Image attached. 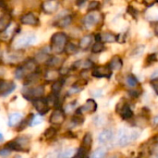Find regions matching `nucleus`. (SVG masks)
<instances>
[{
  "instance_id": "obj_31",
  "label": "nucleus",
  "mask_w": 158,
  "mask_h": 158,
  "mask_svg": "<svg viewBox=\"0 0 158 158\" xmlns=\"http://www.w3.org/2000/svg\"><path fill=\"white\" fill-rule=\"evenodd\" d=\"M6 147L8 148V149L11 150V151H16V152H21V151H23L22 148L19 146V144L16 141L9 142L8 143L6 144Z\"/></svg>"
},
{
  "instance_id": "obj_23",
  "label": "nucleus",
  "mask_w": 158,
  "mask_h": 158,
  "mask_svg": "<svg viewBox=\"0 0 158 158\" xmlns=\"http://www.w3.org/2000/svg\"><path fill=\"white\" fill-rule=\"evenodd\" d=\"M71 21H72V17L71 16H65V17H62L61 19H59L56 21V26H58L60 28H66L69 25H70Z\"/></svg>"
},
{
  "instance_id": "obj_5",
  "label": "nucleus",
  "mask_w": 158,
  "mask_h": 158,
  "mask_svg": "<svg viewBox=\"0 0 158 158\" xmlns=\"http://www.w3.org/2000/svg\"><path fill=\"white\" fill-rule=\"evenodd\" d=\"M23 96L27 100H33L35 98L43 97L44 94V87L43 85L36 86L34 88H29L27 90H23Z\"/></svg>"
},
{
  "instance_id": "obj_47",
  "label": "nucleus",
  "mask_w": 158,
  "mask_h": 158,
  "mask_svg": "<svg viewBox=\"0 0 158 158\" xmlns=\"http://www.w3.org/2000/svg\"><path fill=\"white\" fill-rule=\"evenodd\" d=\"M87 0H76V4H77V6H81L82 5H84V3L86 2Z\"/></svg>"
},
{
  "instance_id": "obj_43",
  "label": "nucleus",
  "mask_w": 158,
  "mask_h": 158,
  "mask_svg": "<svg viewBox=\"0 0 158 158\" xmlns=\"http://www.w3.org/2000/svg\"><path fill=\"white\" fill-rule=\"evenodd\" d=\"M75 104H76V102H74V103H70V104H69L67 106H66V108H65V112L66 113H69V112H71L74 108H75Z\"/></svg>"
},
{
  "instance_id": "obj_18",
  "label": "nucleus",
  "mask_w": 158,
  "mask_h": 158,
  "mask_svg": "<svg viewBox=\"0 0 158 158\" xmlns=\"http://www.w3.org/2000/svg\"><path fill=\"white\" fill-rule=\"evenodd\" d=\"M22 119V114L19 112H14L9 115L8 117V126L14 127L17 124H19Z\"/></svg>"
},
{
  "instance_id": "obj_51",
  "label": "nucleus",
  "mask_w": 158,
  "mask_h": 158,
  "mask_svg": "<svg viewBox=\"0 0 158 158\" xmlns=\"http://www.w3.org/2000/svg\"><path fill=\"white\" fill-rule=\"evenodd\" d=\"M3 139H4V138H3V135L0 133V142H2V141H3Z\"/></svg>"
},
{
  "instance_id": "obj_41",
  "label": "nucleus",
  "mask_w": 158,
  "mask_h": 158,
  "mask_svg": "<svg viewBox=\"0 0 158 158\" xmlns=\"http://www.w3.org/2000/svg\"><path fill=\"white\" fill-rule=\"evenodd\" d=\"M98 6H99L98 2H96V1H94V2H92V3L89 5V6H88V10H89V11L97 10V8H98Z\"/></svg>"
},
{
  "instance_id": "obj_25",
  "label": "nucleus",
  "mask_w": 158,
  "mask_h": 158,
  "mask_svg": "<svg viewBox=\"0 0 158 158\" xmlns=\"http://www.w3.org/2000/svg\"><path fill=\"white\" fill-rule=\"evenodd\" d=\"M58 76H59V71L55 69H49V70L46 71L44 78L46 79V81H51L56 80L58 78Z\"/></svg>"
},
{
  "instance_id": "obj_11",
  "label": "nucleus",
  "mask_w": 158,
  "mask_h": 158,
  "mask_svg": "<svg viewBox=\"0 0 158 158\" xmlns=\"http://www.w3.org/2000/svg\"><path fill=\"white\" fill-rule=\"evenodd\" d=\"M16 88V84L12 81H6L0 80V95L6 96L11 94Z\"/></svg>"
},
{
  "instance_id": "obj_6",
  "label": "nucleus",
  "mask_w": 158,
  "mask_h": 158,
  "mask_svg": "<svg viewBox=\"0 0 158 158\" xmlns=\"http://www.w3.org/2000/svg\"><path fill=\"white\" fill-rule=\"evenodd\" d=\"M32 104H33L34 108L37 110V112L39 113L40 116L45 115L49 111V109H50L49 104H48L47 100L43 98V97H39V98L33 99L32 100Z\"/></svg>"
},
{
  "instance_id": "obj_42",
  "label": "nucleus",
  "mask_w": 158,
  "mask_h": 158,
  "mask_svg": "<svg viewBox=\"0 0 158 158\" xmlns=\"http://www.w3.org/2000/svg\"><path fill=\"white\" fill-rule=\"evenodd\" d=\"M151 85L156 91V93L158 94V79H154L151 81Z\"/></svg>"
},
{
  "instance_id": "obj_20",
  "label": "nucleus",
  "mask_w": 158,
  "mask_h": 158,
  "mask_svg": "<svg viewBox=\"0 0 158 158\" xmlns=\"http://www.w3.org/2000/svg\"><path fill=\"white\" fill-rule=\"evenodd\" d=\"M11 16L8 14H5L0 18V32L6 31L11 24Z\"/></svg>"
},
{
  "instance_id": "obj_30",
  "label": "nucleus",
  "mask_w": 158,
  "mask_h": 158,
  "mask_svg": "<svg viewBox=\"0 0 158 158\" xmlns=\"http://www.w3.org/2000/svg\"><path fill=\"white\" fill-rule=\"evenodd\" d=\"M105 50V45L102 42H96L92 46V52L94 54H99Z\"/></svg>"
},
{
  "instance_id": "obj_34",
  "label": "nucleus",
  "mask_w": 158,
  "mask_h": 158,
  "mask_svg": "<svg viewBox=\"0 0 158 158\" xmlns=\"http://www.w3.org/2000/svg\"><path fill=\"white\" fill-rule=\"evenodd\" d=\"M26 74H27V73H26V71L24 70V69L22 68V66L19 67V68L16 69V71H15V77H16V79H18V80L23 79V78L25 77Z\"/></svg>"
},
{
  "instance_id": "obj_50",
  "label": "nucleus",
  "mask_w": 158,
  "mask_h": 158,
  "mask_svg": "<svg viewBox=\"0 0 158 158\" xmlns=\"http://www.w3.org/2000/svg\"><path fill=\"white\" fill-rule=\"evenodd\" d=\"M155 33H156V34L158 36V24L156 26V27H155Z\"/></svg>"
},
{
  "instance_id": "obj_37",
  "label": "nucleus",
  "mask_w": 158,
  "mask_h": 158,
  "mask_svg": "<svg viewBox=\"0 0 158 158\" xmlns=\"http://www.w3.org/2000/svg\"><path fill=\"white\" fill-rule=\"evenodd\" d=\"M89 151L86 150L83 146H81L79 148V150L77 151V154L75 155V156H77V157H84V156H87V153Z\"/></svg>"
},
{
  "instance_id": "obj_28",
  "label": "nucleus",
  "mask_w": 158,
  "mask_h": 158,
  "mask_svg": "<svg viewBox=\"0 0 158 158\" xmlns=\"http://www.w3.org/2000/svg\"><path fill=\"white\" fill-rule=\"evenodd\" d=\"M64 52L69 56L74 55L78 52V47L72 43H67V44L65 45V48H64Z\"/></svg>"
},
{
  "instance_id": "obj_21",
  "label": "nucleus",
  "mask_w": 158,
  "mask_h": 158,
  "mask_svg": "<svg viewBox=\"0 0 158 158\" xmlns=\"http://www.w3.org/2000/svg\"><path fill=\"white\" fill-rule=\"evenodd\" d=\"M92 42H93V36L92 35H85L81 39L80 44H79V47L81 49H87L92 44Z\"/></svg>"
},
{
  "instance_id": "obj_22",
  "label": "nucleus",
  "mask_w": 158,
  "mask_h": 158,
  "mask_svg": "<svg viewBox=\"0 0 158 158\" xmlns=\"http://www.w3.org/2000/svg\"><path fill=\"white\" fill-rule=\"evenodd\" d=\"M14 141H16L19 144V146L22 148V150L23 151H27V147L29 146V144H30V139L27 137V136H20V137H18V138H16Z\"/></svg>"
},
{
  "instance_id": "obj_44",
  "label": "nucleus",
  "mask_w": 158,
  "mask_h": 158,
  "mask_svg": "<svg viewBox=\"0 0 158 158\" xmlns=\"http://www.w3.org/2000/svg\"><path fill=\"white\" fill-rule=\"evenodd\" d=\"M156 54H152V55H149L148 56V57H147V59H146V61L147 62H154V61H156Z\"/></svg>"
},
{
  "instance_id": "obj_3",
  "label": "nucleus",
  "mask_w": 158,
  "mask_h": 158,
  "mask_svg": "<svg viewBox=\"0 0 158 158\" xmlns=\"http://www.w3.org/2000/svg\"><path fill=\"white\" fill-rule=\"evenodd\" d=\"M102 19H103V16L99 11L93 10V11H89V13L83 18L82 22L85 27L92 28V27L97 25L98 23H100Z\"/></svg>"
},
{
  "instance_id": "obj_53",
  "label": "nucleus",
  "mask_w": 158,
  "mask_h": 158,
  "mask_svg": "<svg viewBox=\"0 0 158 158\" xmlns=\"http://www.w3.org/2000/svg\"><path fill=\"white\" fill-rule=\"evenodd\" d=\"M156 2H158V0H156Z\"/></svg>"
},
{
  "instance_id": "obj_14",
  "label": "nucleus",
  "mask_w": 158,
  "mask_h": 158,
  "mask_svg": "<svg viewBox=\"0 0 158 158\" xmlns=\"http://www.w3.org/2000/svg\"><path fill=\"white\" fill-rule=\"evenodd\" d=\"M114 137V133L111 130H104L102 131L97 137V140L100 143L105 144V143H108L112 141Z\"/></svg>"
},
{
  "instance_id": "obj_27",
  "label": "nucleus",
  "mask_w": 158,
  "mask_h": 158,
  "mask_svg": "<svg viewBox=\"0 0 158 158\" xmlns=\"http://www.w3.org/2000/svg\"><path fill=\"white\" fill-rule=\"evenodd\" d=\"M39 79H40V74H39V73H36V71L31 72V73H30V74L26 77V80H25L24 84H25V85L31 84V83L37 81Z\"/></svg>"
},
{
  "instance_id": "obj_7",
  "label": "nucleus",
  "mask_w": 158,
  "mask_h": 158,
  "mask_svg": "<svg viewBox=\"0 0 158 158\" xmlns=\"http://www.w3.org/2000/svg\"><path fill=\"white\" fill-rule=\"evenodd\" d=\"M92 75L94 78H110L112 75V69L109 66L95 67L92 72Z\"/></svg>"
},
{
  "instance_id": "obj_8",
  "label": "nucleus",
  "mask_w": 158,
  "mask_h": 158,
  "mask_svg": "<svg viewBox=\"0 0 158 158\" xmlns=\"http://www.w3.org/2000/svg\"><path fill=\"white\" fill-rule=\"evenodd\" d=\"M96 109H97L96 102L94 99H88L82 106L78 108L76 113L79 115L84 114V113H94L96 111Z\"/></svg>"
},
{
  "instance_id": "obj_26",
  "label": "nucleus",
  "mask_w": 158,
  "mask_h": 158,
  "mask_svg": "<svg viewBox=\"0 0 158 158\" xmlns=\"http://www.w3.org/2000/svg\"><path fill=\"white\" fill-rule=\"evenodd\" d=\"M93 144V137L91 133H86L82 139V146L86 149V150H90Z\"/></svg>"
},
{
  "instance_id": "obj_10",
  "label": "nucleus",
  "mask_w": 158,
  "mask_h": 158,
  "mask_svg": "<svg viewBox=\"0 0 158 158\" xmlns=\"http://www.w3.org/2000/svg\"><path fill=\"white\" fill-rule=\"evenodd\" d=\"M59 6V3L57 0H46L42 4V9L46 14L55 13Z\"/></svg>"
},
{
  "instance_id": "obj_2",
  "label": "nucleus",
  "mask_w": 158,
  "mask_h": 158,
  "mask_svg": "<svg viewBox=\"0 0 158 158\" xmlns=\"http://www.w3.org/2000/svg\"><path fill=\"white\" fill-rule=\"evenodd\" d=\"M139 132L136 131H129L126 129H122L118 131V144L121 147L128 145L130 143L135 141L139 137Z\"/></svg>"
},
{
  "instance_id": "obj_49",
  "label": "nucleus",
  "mask_w": 158,
  "mask_h": 158,
  "mask_svg": "<svg viewBox=\"0 0 158 158\" xmlns=\"http://www.w3.org/2000/svg\"><path fill=\"white\" fill-rule=\"evenodd\" d=\"M151 79H152V80H154V79H158V70L155 71V72L152 74V76H151Z\"/></svg>"
},
{
  "instance_id": "obj_32",
  "label": "nucleus",
  "mask_w": 158,
  "mask_h": 158,
  "mask_svg": "<svg viewBox=\"0 0 158 158\" xmlns=\"http://www.w3.org/2000/svg\"><path fill=\"white\" fill-rule=\"evenodd\" d=\"M126 82H127L128 86H130V87H136L139 83L138 80L133 75H129L126 79Z\"/></svg>"
},
{
  "instance_id": "obj_45",
  "label": "nucleus",
  "mask_w": 158,
  "mask_h": 158,
  "mask_svg": "<svg viewBox=\"0 0 158 158\" xmlns=\"http://www.w3.org/2000/svg\"><path fill=\"white\" fill-rule=\"evenodd\" d=\"M152 151H153V155H154L155 156H158V143L156 145L153 146Z\"/></svg>"
},
{
  "instance_id": "obj_29",
  "label": "nucleus",
  "mask_w": 158,
  "mask_h": 158,
  "mask_svg": "<svg viewBox=\"0 0 158 158\" xmlns=\"http://www.w3.org/2000/svg\"><path fill=\"white\" fill-rule=\"evenodd\" d=\"M63 84H64V81L63 80H56L54 81V83L52 84V93L54 94H58L63 87Z\"/></svg>"
},
{
  "instance_id": "obj_54",
  "label": "nucleus",
  "mask_w": 158,
  "mask_h": 158,
  "mask_svg": "<svg viewBox=\"0 0 158 158\" xmlns=\"http://www.w3.org/2000/svg\"><path fill=\"white\" fill-rule=\"evenodd\" d=\"M0 56H1V55H0Z\"/></svg>"
},
{
  "instance_id": "obj_4",
  "label": "nucleus",
  "mask_w": 158,
  "mask_h": 158,
  "mask_svg": "<svg viewBox=\"0 0 158 158\" xmlns=\"http://www.w3.org/2000/svg\"><path fill=\"white\" fill-rule=\"evenodd\" d=\"M35 41H36V36L34 34L32 33L23 34L19 39L16 40V42L14 43V46L18 49L26 48L30 46L31 44H32Z\"/></svg>"
},
{
  "instance_id": "obj_15",
  "label": "nucleus",
  "mask_w": 158,
  "mask_h": 158,
  "mask_svg": "<svg viewBox=\"0 0 158 158\" xmlns=\"http://www.w3.org/2000/svg\"><path fill=\"white\" fill-rule=\"evenodd\" d=\"M108 66L112 70H120L123 67V61L118 56H115L110 60Z\"/></svg>"
},
{
  "instance_id": "obj_36",
  "label": "nucleus",
  "mask_w": 158,
  "mask_h": 158,
  "mask_svg": "<svg viewBox=\"0 0 158 158\" xmlns=\"http://www.w3.org/2000/svg\"><path fill=\"white\" fill-rule=\"evenodd\" d=\"M74 152L75 150L73 148H68L66 150H64L63 152H61L60 155H58L59 157H70L74 156Z\"/></svg>"
},
{
  "instance_id": "obj_1",
  "label": "nucleus",
  "mask_w": 158,
  "mask_h": 158,
  "mask_svg": "<svg viewBox=\"0 0 158 158\" xmlns=\"http://www.w3.org/2000/svg\"><path fill=\"white\" fill-rule=\"evenodd\" d=\"M68 43V36L64 32H56L50 39L51 49L55 53H61L64 51L65 45Z\"/></svg>"
},
{
  "instance_id": "obj_16",
  "label": "nucleus",
  "mask_w": 158,
  "mask_h": 158,
  "mask_svg": "<svg viewBox=\"0 0 158 158\" xmlns=\"http://www.w3.org/2000/svg\"><path fill=\"white\" fill-rule=\"evenodd\" d=\"M22 68L24 69V70L26 71V73H31V72H34L36 71V69H37V62L35 59H28L27 61L24 62V64L22 65Z\"/></svg>"
},
{
  "instance_id": "obj_48",
  "label": "nucleus",
  "mask_w": 158,
  "mask_h": 158,
  "mask_svg": "<svg viewBox=\"0 0 158 158\" xmlns=\"http://www.w3.org/2000/svg\"><path fill=\"white\" fill-rule=\"evenodd\" d=\"M153 124H154L155 127H158V116L154 118V119H153Z\"/></svg>"
},
{
  "instance_id": "obj_38",
  "label": "nucleus",
  "mask_w": 158,
  "mask_h": 158,
  "mask_svg": "<svg viewBox=\"0 0 158 158\" xmlns=\"http://www.w3.org/2000/svg\"><path fill=\"white\" fill-rule=\"evenodd\" d=\"M83 118H81L79 114H77V116L76 117H74L73 118H72V122L74 123V124H76V125H81V124H82L83 123Z\"/></svg>"
},
{
  "instance_id": "obj_40",
  "label": "nucleus",
  "mask_w": 158,
  "mask_h": 158,
  "mask_svg": "<svg viewBox=\"0 0 158 158\" xmlns=\"http://www.w3.org/2000/svg\"><path fill=\"white\" fill-rule=\"evenodd\" d=\"M11 155V150L5 147L3 149H0V156H8Z\"/></svg>"
},
{
  "instance_id": "obj_46",
  "label": "nucleus",
  "mask_w": 158,
  "mask_h": 158,
  "mask_svg": "<svg viewBox=\"0 0 158 158\" xmlns=\"http://www.w3.org/2000/svg\"><path fill=\"white\" fill-rule=\"evenodd\" d=\"M138 91H131L130 92V94L131 95V96H133V97H138L139 96V94H140V93H137Z\"/></svg>"
},
{
  "instance_id": "obj_52",
  "label": "nucleus",
  "mask_w": 158,
  "mask_h": 158,
  "mask_svg": "<svg viewBox=\"0 0 158 158\" xmlns=\"http://www.w3.org/2000/svg\"><path fill=\"white\" fill-rule=\"evenodd\" d=\"M0 8H1V2H0Z\"/></svg>"
},
{
  "instance_id": "obj_24",
  "label": "nucleus",
  "mask_w": 158,
  "mask_h": 158,
  "mask_svg": "<svg viewBox=\"0 0 158 158\" xmlns=\"http://www.w3.org/2000/svg\"><path fill=\"white\" fill-rule=\"evenodd\" d=\"M49 57L50 56H48V52L46 51V49H43L36 54L35 60H36V62L42 63V62H46Z\"/></svg>"
},
{
  "instance_id": "obj_13",
  "label": "nucleus",
  "mask_w": 158,
  "mask_h": 158,
  "mask_svg": "<svg viewBox=\"0 0 158 158\" xmlns=\"http://www.w3.org/2000/svg\"><path fill=\"white\" fill-rule=\"evenodd\" d=\"M96 42H104V43H114L117 41V36L111 32H102L95 35Z\"/></svg>"
},
{
  "instance_id": "obj_35",
  "label": "nucleus",
  "mask_w": 158,
  "mask_h": 158,
  "mask_svg": "<svg viewBox=\"0 0 158 158\" xmlns=\"http://www.w3.org/2000/svg\"><path fill=\"white\" fill-rule=\"evenodd\" d=\"M56 130L55 129V128H53V127H51V128H48L46 131H45V132H44V137L46 138V139H52V138H54L55 136H56Z\"/></svg>"
},
{
  "instance_id": "obj_9",
  "label": "nucleus",
  "mask_w": 158,
  "mask_h": 158,
  "mask_svg": "<svg viewBox=\"0 0 158 158\" xmlns=\"http://www.w3.org/2000/svg\"><path fill=\"white\" fill-rule=\"evenodd\" d=\"M65 118H66L65 112L62 109L57 108L52 113V115L49 118V122L54 125H61L65 121Z\"/></svg>"
},
{
  "instance_id": "obj_33",
  "label": "nucleus",
  "mask_w": 158,
  "mask_h": 158,
  "mask_svg": "<svg viewBox=\"0 0 158 158\" xmlns=\"http://www.w3.org/2000/svg\"><path fill=\"white\" fill-rule=\"evenodd\" d=\"M106 156V151L104 148H98V149H96L94 152V154L92 155V156L94 158H103L105 157Z\"/></svg>"
},
{
  "instance_id": "obj_12",
  "label": "nucleus",
  "mask_w": 158,
  "mask_h": 158,
  "mask_svg": "<svg viewBox=\"0 0 158 158\" xmlns=\"http://www.w3.org/2000/svg\"><path fill=\"white\" fill-rule=\"evenodd\" d=\"M20 22L24 25L37 26L39 24V19L32 12H29V13H26L23 16H21Z\"/></svg>"
},
{
  "instance_id": "obj_17",
  "label": "nucleus",
  "mask_w": 158,
  "mask_h": 158,
  "mask_svg": "<svg viewBox=\"0 0 158 158\" xmlns=\"http://www.w3.org/2000/svg\"><path fill=\"white\" fill-rule=\"evenodd\" d=\"M120 107H121V109H120L119 113H120V116L123 119H130L132 118L133 112H132V110L129 105L122 104V106H120Z\"/></svg>"
},
{
  "instance_id": "obj_19",
  "label": "nucleus",
  "mask_w": 158,
  "mask_h": 158,
  "mask_svg": "<svg viewBox=\"0 0 158 158\" xmlns=\"http://www.w3.org/2000/svg\"><path fill=\"white\" fill-rule=\"evenodd\" d=\"M46 64L48 67L52 68V69H57L59 67H61V65L63 64V59L59 56H50L48 58V60L46 61Z\"/></svg>"
},
{
  "instance_id": "obj_39",
  "label": "nucleus",
  "mask_w": 158,
  "mask_h": 158,
  "mask_svg": "<svg viewBox=\"0 0 158 158\" xmlns=\"http://www.w3.org/2000/svg\"><path fill=\"white\" fill-rule=\"evenodd\" d=\"M42 122V118L39 117V116H34L33 115V118L31 119V126H35V125H38Z\"/></svg>"
}]
</instances>
